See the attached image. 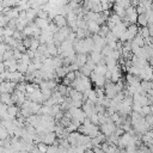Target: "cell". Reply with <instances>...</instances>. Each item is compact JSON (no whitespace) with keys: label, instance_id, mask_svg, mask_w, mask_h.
I'll list each match as a JSON object with an SVG mask.
<instances>
[{"label":"cell","instance_id":"7a4b0ae2","mask_svg":"<svg viewBox=\"0 0 153 153\" xmlns=\"http://www.w3.org/2000/svg\"><path fill=\"white\" fill-rule=\"evenodd\" d=\"M8 81H13V82L18 84V82L24 81V76H23V74H22L20 72H18V71H16V72H10V74H8Z\"/></svg>","mask_w":153,"mask_h":153},{"label":"cell","instance_id":"d6986e66","mask_svg":"<svg viewBox=\"0 0 153 153\" xmlns=\"http://www.w3.org/2000/svg\"><path fill=\"white\" fill-rule=\"evenodd\" d=\"M4 29L5 27H0V37H4Z\"/></svg>","mask_w":153,"mask_h":153},{"label":"cell","instance_id":"ac0fdd59","mask_svg":"<svg viewBox=\"0 0 153 153\" xmlns=\"http://www.w3.org/2000/svg\"><path fill=\"white\" fill-rule=\"evenodd\" d=\"M5 71H6V67H5L4 62H0V74H2Z\"/></svg>","mask_w":153,"mask_h":153},{"label":"cell","instance_id":"2e32d148","mask_svg":"<svg viewBox=\"0 0 153 153\" xmlns=\"http://www.w3.org/2000/svg\"><path fill=\"white\" fill-rule=\"evenodd\" d=\"M22 56H23V53H20L17 48H14L13 49V57L16 59V60H18V61H20V59H22Z\"/></svg>","mask_w":153,"mask_h":153},{"label":"cell","instance_id":"7c38bea8","mask_svg":"<svg viewBox=\"0 0 153 153\" xmlns=\"http://www.w3.org/2000/svg\"><path fill=\"white\" fill-rule=\"evenodd\" d=\"M8 22H10V19H8V17L6 14H4V13L0 14V27H6Z\"/></svg>","mask_w":153,"mask_h":153},{"label":"cell","instance_id":"8992f818","mask_svg":"<svg viewBox=\"0 0 153 153\" xmlns=\"http://www.w3.org/2000/svg\"><path fill=\"white\" fill-rule=\"evenodd\" d=\"M0 102L6 104V105H13V102H12V96L11 93H0Z\"/></svg>","mask_w":153,"mask_h":153},{"label":"cell","instance_id":"5b68a950","mask_svg":"<svg viewBox=\"0 0 153 153\" xmlns=\"http://www.w3.org/2000/svg\"><path fill=\"white\" fill-rule=\"evenodd\" d=\"M87 60L88 59H87L86 54H78V55H75V62L74 63H76L79 67H82V66L86 65Z\"/></svg>","mask_w":153,"mask_h":153},{"label":"cell","instance_id":"30bf717a","mask_svg":"<svg viewBox=\"0 0 153 153\" xmlns=\"http://www.w3.org/2000/svg\"><path fill=\"white\" fill-rule=\"evenodd\" d=\"M27 67H29V65H25V63L19 61L18 65H17V71L20 72L22 74H24V73H27Z\"/></svg>","mask_w":153,"mask_h":153},{"label":"cell","instance_id":"6da1fadb","mask_svg":"<svg viewBox=\"0 0 153 153\" xmlns=\"http://www.w3.org/2000/svg\"><path fill=\"white\" fill-rule=\"evenodd\" d=\"M55 139H56V135H55L53 131L41 134V137H39V140H41L43 143H45V145H48V143H49V145L54 143V142H55Z\"/></svg>","mask_w":153,"mask_h":153},{"label":"cell","instance_id":"52a82bcc","mask_svg":"<svg viewBox=\"0 0 153 153\" xmlns=\"http://www.w3.org/2000/svg\"><path fill=\"white\" fill-rule=\"evenodd\" d=\"M99 29H100V25L97 22H87V30L90 32H93L97 35L99 32Z\"/></svg>","mask_w":153,"mask_h":153},{"label":"cell","instance_id":"7402d4cb","mask_svg":"<svg viewBox=\"0 0 153 153\" xmlns=\"http://www.w3.org/2000/svg\"><path fill=\"white\" fill-rule=\"evenodd\" d=\"M2 82H4V79H2V78H1V76H0V85H1V84H2Z\"/></svg>","mask_w":153,"mask_h":153},{"label":"cell","instance_id":"ffe728a7","mask_svg":"<svg viewBox=\"0 0 153 153\" xmlns=\"http://www.w3.org/2000/svg\"><path fill=\"white\" fill-rule=\"evenodd\" d=\"M4 10H5V8H4V6H2V4L0 2V14H2V12H4Z\"/></svg>","mask_w":153,"mask_h":153},{"label":"cell","instance_id":"9c48e42d","mask_svg":"<svg viewBox=\"0 0 153 153\" xmlns=\"http://www.w3.org/2000/svg\"><path fill=\"white\" fill-rule=\"evenodd\" d=\"M35 24H36V25L38 26V29H41V30H44V29H47V27L49 26L48 19H42V18H37L36 22H35Z\"/></svg>","mask_w":153,"mask_h":153},{"label":"cell","instance_id":"8fae6325","mask_svg":"<svg viewBox=\"0 0 153 153\" xmlns=\"http://www.w3.org/2000/svg\"><path fill=\"white\" fill-rule=\"evenodd\" d=\"M8 130L2 126V124H0V139L1 140H6L7 137H8Z\"/></svg>","mask_w":153,"mask_h":153},{"label":"cell","instance_id":"277c9868","mask_svg":"<svg viewBox=\"0 0 153 153\" xmlns=\"http://www.w3.org/2000/svg\"><path fill=\"white\" fill-rule=\"evenodd\" d=\"M54 24H55L59 29H62V27H65V26L67 25V19H66L65 16L57 14V16L54 18Z\"/></svg>","mask_w":153,"mask_h":153},{"label":"cell","instance_id":"e0dca14e","mask_svg":"<svg viewBox=\"0 0 153 153\" xmlns=\"http://www.w3.org/2000/svg\"><path fill=\"white\" fill-rule=\"evenodd\" d=\"M22 44H23L25 48H30V45H31V39H30V38L24 37V38H23V41H22Z\"/></svg>","mask_w":153,"mask_h":153},{"label":"cell","instance_id":"44dd1931","mask_svg":"<svg viewBox=\"0 0 153 153\" xmlns=\"http://www.w3.org/2000/svg\"><path fill=\"white\" fill-rule=\"evenodd\" d=\"M0 62H4V55L0 54Z\"/></svg>","mask_w":153,"mask_h":153},{"label":"cell","instance_id":"ba28073f","mask_svg":"<svg viewBox=\"0 0 153 153\" xmlns=\"http://www.w3.org/2000/svg\"><path fill=\"white\" fill-rule=\"evenodd\" d=\"M7 114H8V116H10L11 120H14V118L18 116V114H19L18 106H16V105H10L8 109H7Z\"/></svg>","mask_w":153,"mask_h":153},{"label":"cell","instance_id":"4fadbf2b","mask_svg":"<svg viewBox=\"0 0 153 153\" xmlns=\"http://www.w3.org/2000/svg\"><path fill=\"white\" fill-rule=\"evenodd\" d=\"M14 29H11L10 26H6L4 29V37H13V33H14Z\"/></svg>","mask_w":153,"mask_h":153},{"label":"cell","instance_id":"3957f363","mask_svg":"<svg viewBox=\"0 0 153 153\" xmlns=\"http://www.w3.org/2000/svg\"><path fill=\"white\" fill-rule=\"evenodd\" d=\"M90 76H91L92 81L96 84V86H103L105 84V76H103V75H99V74L92 72Z\"/></svg>","mask_w":153,"mask_h":153},{"label":"cell","instance_id":"9a60e30c","mask_svg":"<svg viewBox=\"0 0 153 153\" xmlns=\"http://www.w3.org/2000/svg\"><path fill=\"white\" fill-rule=\"evenodd\" d=\"M147 19H148V17L145 16V14H139L137 16V22H139L140 25H146L147 24Z\"/></svg>","mask_w":153,"mask_h":153},{"label":"cell","instance_id":"5bb4252c","mask_svg":"<svg viewBox=\"0 0 153 153\" xmlns=\"http://www.w3.org/2000/svg\"><path fill=\"white\" fill-rule=\"evenodd\" d=\"M57 92H60L62 96H66L67 93H69V88H67L66 85H59L57 86Z\"/></svg>","mask_w":153,"mask_h":153}]
</instances>
